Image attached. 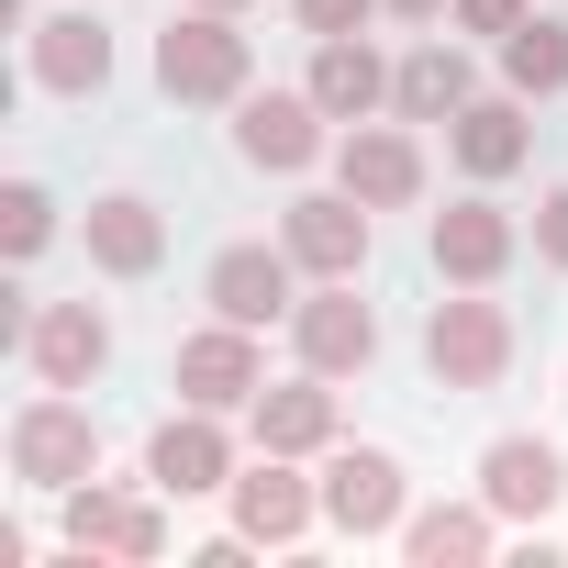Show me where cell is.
<instances>
[{"label":"cell","instance_id":"6da1fadb","mask_svg":"<svg viewBox=\"0 0 568 568\" xmlns=\"http://www.w3.org/2000/svg\"><path fill=\"white\" fill-rule=\"evenodd\" d=\"M156 90L179 112H234L256 90V45H245V12H201V0H179V12L156 23Z\"/></svg>","mask_w":568,"mask_h":568},{"label":"cell","instance_id":"7a4b0ae2","mask_svg":"<svg viewBox=\"0 0 568 568\" xmlns=\"http://www.w3.org/2000/svg\"><path fill=\"white\" fill-rule=\"evenodd\" d=\"M513 313L490 302V291H446L435 313H424V379L435 390H457V402H479V390H501L513 379Z\"/></svg>","mask_w":568,"mask_h":568},{"label":"cell","instance_id":"3957f363","mask_svg":"<svg viewBox=\"0 0 568 568\" xmlns=\"http://www.w3.org/2000/svg\"><path fill=\"white\" fill-rule=\"evenodd\" d=\"M57 524H68V546H90L101 568H156V557H168V490H156V479H145V490L79 479V490H57Z\"/></svg>","mask_w":568,"mask_h":568},{"label":"cell","instance_id":"277c9868","mask_svg":"<svg viewBox=\"0 0 568 568\" xmlns=\"http://www.w3.org/2000/svg\"><path fill=\"white\" fill-rule=\"evenodd\" d=\"M12 479L23 490H79V479H101V413L79 402V390H34L23 413H12Z\"/></svg>","mask_w":568,"mask_h":568},{"label":"cell","instance_id":"5b68a950","mask_svg":"<svg viewBox=\"0 0 568 568\" xmlns=\"http://www.w3.org/2000/svg\"><path fill=\"white\" fill-rule=\"evenodd\" d=\"M313 479H324V524L346 535V546H379V535H402V513H413V479H402V457L390 446H324L313 457Z\"/></svg>","mask_w":568,"mask_h":568},{"label":"cell","instance_id":"8992f818","mask_svg":"<svg viewBox=\"0 0 568 568\" xmlns=\"http://www.w3.org/2000/svg\"><path fill=\"white\" fill-rule=\"evenodd\" d=\"M234 156L256 179H302L313 156H335V112L313 90H245L234 101Z\"/></svg>","mask_w":568,"mask_h":568},{"label":"cell","instance_id":"52a82bcc","mask_svg":"<svg viewBox=\"0 0 568 568\" xmlns=\"http://www.w3.org/2000/svg\"><path fill=\"white\" fill-rule=\"evenodd\" d=\"M424 256H435L446 291H501V267L524 256V223H513L490 190H468V201H446V212L424 223Z\"/></svg>","mask_w":568,"mask_h":568},{"label":"cell","instance_id":"ba28073f","mask_svg":"<svg viewBox=\"0 0 568 568\" xmlns=\"http://www.w3.org/2000/svg\"><path fill=\"white\" fill-rule=\"evenodd\" d=\"M291 357L324 379H368L379 368V302H357V278H313L291 313Z\"/></svg>","mask_w":568,"mask_h":568},{"label":"cell","instance_id":"9c48e42d","mask_svg":"<svg viewBox=\"0 0 568 568\" xmlns=\"http://www.w3.org/2000/svg\"><path fill=\"white\" fill-rule=\"evenodd\" d=\"M278 245L302 256V278H368V245H379V212L335 179V190H302L278 212Z\"/></svg>","mask_w":568,"mask_h":568},{"label":"cell","instance_id":"30bf717a","mask_svg":"<svg viewBox=\"0 0 568 568\" xmlns=\"http://www.w3.org/2000/svg\"><path fill=\"white\" fill-rule=\"evenodd\" d=\"M168 390L179 402H201V413H245L256 390H267V346H256V324H201V335H179V357H168Z\"/></svg>","mask_w":568,"mask_h":568},{"label":"cell","instance_id":"8fae6325","mask_svg":"<svg viewBox=\"0 0 568 568\" xmlns=\"http://www.w3.org/2000/svg\"><path fill=\"white\" fill-rule=\"evenodd\" d=\"M23 68L45 101H101L112 90V23H101V0H68V12H45L23 34Z\"/></svg>","mask_w":568,"mask_h":568},{"label":"cell","instance_id":"7c38bea8","mask_svg":"<svg viewBox=\"0 0 568 568\" xmlns=\"http://www.w3.org/2000/svg\"><path fill=\"white\" fill-rule=\"evenodd\" d=\"M223 501H234V535H256V546H302L324 524V479H302V457H278V446H256Z\"/></svg>","mask_w":568,"mask_h":568},{"label":"cell","instance_id":"4fadbf2b","mask_svg":"<svg viewBox=\"0 0 568 568\" xmlns=\"http://www.w3.org/2000/svg\"><path fill=\"white\" fill-rule=\"evenodd\" d=\"M201 302L223 313V324H291L302 313V256L291 245H223L212 267H201Z\"/></svg>","mask_w":568,"mask_h":568},{"label":"cell","instance_id":"5bb4252c","mask_svg":"<svg viewBox=\"0 0 568 568\" xmlns=\"http://www.w3.org/2000/svg\"><path fill=\"white\" fill-rule=\"evenodd\" d=\"M234 435H223V413H201V402H179L156 435H145V479L168 490V501H212V490H234Z\"/></svg>","mask_w":568,"mask_h":568},{"label":"cell","instance_id":"9a60e30c","mask_svg":"<svg viewBox=\"0 0 568 568\" xmlns=\"http://www.w3.org/2000/svg\"><path fill=\"white\" fill-rule=\"evenodd\" d=\"M12 357L34 368V390H90L112 368V313L101 302H34V335Z\"/></svg>","mask_w":568,"mask_h":568},{"label":"cell","instance_id":"2e32d148","mask_svg":"<svg viewBox=\"0 0 568 568\" xmlns=\"http://www.w3.org/2000/svg\"><path fill=\"white\" fill-rule=\"evenodd\" d=\"M479 501H490L501 524L546 535V513L568 501V457H557L546 435H490V446H479Z\"/></svg>","mask_w":568,"mask_h":568},{"label":"cell","instance_id":"e0dca14e","mask_svg":"<svg viewBox=\"0 0 568 568\" xmlns=\"http://www.w3.org/2000/svg\"><path fill=\"white\" fill-rule=\"evenodd\" d=\"M335 179L368 201V212H413L424 201V145H413V123L390 112V123H346L335 134Z\"/></svg>","mask_w":568,"mask_h":568},{"label":"cell","instance_id":"ac0fdd59","mask_svg":"<svg viewBox=\"0 0 568 568\" xmlns=\"http://www.w3.org/2000/svg\"><path fill=\"white\" fill-rule=\"evenodd\" d=\"M245 435H256V446H278V457H324V446L346 435V413H335V379H324V368L267 379V390L245 402Z\"/></svg>","mask_w":568,"mask_h":568},{"label":"cell","instance_id":"d6986e66","mask_svg":"<svg viewBox=\"0 0 568 568\" xmlns=\"http://www.w3.org/2000/svg\"><path fill=\"white\" fill-rule=\"evenodd\" d=\"M79 245H90L101 278H156V267H168V212H156L145 190H101V201L79 212Z\"/></svg>","mask_w":568,"mask_h":568},{"label":"cell","instance_id":"ffe728a7","mask_svg":"<svg viewBox=\"0 0 568 568\" xmlns=\"http://www.w3.org/2000/svg\"><path fill=\"white\" fill-rule=\"evenodd\" d=\"M501 535H513V524L468 490V501H413L390 546H402L413 568H490V557H501Z\"/></svg>","mask_w":568,"mask_h":568},{"label":"cell","instance_id":"44dd1931","mask_svg":"<svg viewBox=\"0 0 568 568\" xmlns=\"http://www.w3.org/2000/svg\"><path fill=\"white\" fill-rule=\"evenodd\" d=\"M446 156H457L479 190H490V179H513V168L535 156V101H524V90H479V101L446 123Z\"/></svg>","mask_w":568,"mask_h":568},{"label":"cell","instance_id":"7402d4cb","mask_svg":"<svg viewBox=\"0 0 568 568\" xmlns=\"http://www.w3.org/2000/svg\"><path fill=\"white\" fill-rule=\"evenodd\" d=\"M302 90H313L335 123H379V112H390V57H379L368 34H324L313 68H302Z\"/></svg>","mask_w":568,"mask_h":568},{"label":"cell","instance_id":"603a6c76","mask_svg":"<svg viewBox=\"0 0 568 568\" xmlns=\"http://www.w3.org/2000/svg\"><path fill=\"white\" fill-rule=\"evenodd\" d=\"M468 101H479V68H468V45L424 34L413 57H390V112H402V123H457Z\"/></svg>","mask_w":568,"mask_h":568},{"label":"cell","instance_id":"cb8c5ba5","mask_svg":"<svg viewBox=\"0 0 568 568\" xmlns=\"http://www.w3.org/2000/svg\"><path fill=\"white\" fill-rule=\"evenodd\" d=\"M501 90H524V101H557L568 90V23L557 12H524L501 34Z\"/></svg>","mask_w":568,"mask_h":568},{"label":"cell","instance_id":"d4e9b609","mask_svg":"<svg viewBox=\"0 0 568 568\" xmlns=\"http://www.w3.org/2000/svg\"><path fill=\"white\" fill-rule=\"evenodd\" d=\"M45 245H57V190L45 179H12V190H0V256L34 267Z\"/></svg>","mask_w":568,"mask_h":568},{"label":"cell","instance_id":"484cf974","mask_svg":"<svg viewBox=\"0 0 568 568\" xmlns=\"http://www.w3.org/2000/svg\"><path fill=\"white\" fill-rule=\"evenodd\" d=\"M379 12H390V0H291V23H302L313 45H324V34H368Z\"/></svg>","mask_w":568,"mask_h":568},{"label":"cell","instance_id":"4316f807","mask_svg":"<svg viewBox=\"0 0 568 568\" xmlns=\"http://www.w3.org/2000/svg\"><path fill=\"white\" fill-rule=\"evenodd\" d=\"M524 12H535V0H446V23H457V34H490V45H501Z\"/></svg>","mask_w":568,"mask_h":568},{"label":"cell","instance_id":"83f0119b","mask_svg":"<svg viewBox=\"0 0 568 568\" xmlns=\"http://www.w3.org/2000/svg\"><path fill=\"white\" fill-rule=\"evenodd\" d=\"M535 256H546V267L568 278V179H557V190L535 201Z\"/></svg>","mask_w":568,"mask_h":568},{"label":"cell","instance_id":"f1b7e54d","mask_svg":"<svg viewBox=\"0 0 568 568\" xmlns=\"http://www.w3.org/2000/svg\"><path fill=\"white\" fill-rule=\"evenodd\" d=\"M390 23H446V0H390Z\"/></svg>","mask_w":568,"mask_h":568},{"label":"cell","instance_id":"f546056e","mask_svg":"<svg viewBox=\"0 0 568 568\" xmlns=\"http://www.w3.org/2000/svg\"><path fill=\"white\" fill-rule=\"evenodd\" d=\"M201 12H245V0H201Z\"/></svg>","mask_w":568,"mask_h":568}]
</instances>
